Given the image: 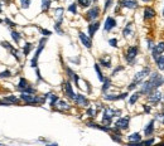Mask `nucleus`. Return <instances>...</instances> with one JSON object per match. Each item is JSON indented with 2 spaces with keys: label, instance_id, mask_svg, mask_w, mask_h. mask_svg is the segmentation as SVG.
I'll return each instance as SVG.
<instances>
[{
  "label": "nucleus",
  "instance_id": "nucleus-1",
  "mask_svg": "<svg viewBox=\"0 0 164 146\" xmlns=\"http://www.w3.org/2000/svg\"><path fill=\"white\" fill-rule=\"evenodd\" d=\"M162 84H164V77L160 76L158 72L151 73L149 76V78L145 82H143L140 93L141 95H149L150 92H153L154 90H158V87H160Z\"/></svg>",
  "mask_w": 164,
  "mask_h": 146
},
{
  "label": "nucleus",
  "instance_id": "nucleus-2",
  "mask_svg": "<svg viewBox=\"0 0 164 146\" xmlns=\"http://www.w3.org/2000/svg\"><path fill=\"white\" fill-rule=\"evenodd\" d=\"M20 100L25 102L27 105H40V103H44L47 97L46 95L43 97H40V96H35V93H25V92H22Z\"/></svg>",
  "mask_w": 164,
  "mask_h": 146
},
{
  "label": "nucleus",
  "instance_id": "nucleus-3",
  "mask_svg": "<svg viewBox=\"0 0 164 146\" xmlns=\"http://www.w3.org/2000/svg\"><path fill=\"white\" fill-rule=\"evenodd\" d=\"M150 74V68L149 67H145V68H143L140 72H138V73H135V76H134V78H133V82L130 83V86H129V91H131V90H135V87H136V84H140L143 81H144L148 76Z\"/></svg>",
  "mask_w": 164,
  "mask_h": 146
},
{
  "label": "nucleus",
  "instance_id": "nucleus-4",
  "mask_svg": "<svg viewBox=\"0 0 164 146\" xmlns=\"http://www.w3.org/2000/svg\"><path fill=\"white\" fill-rule=\"evenodd\" d=\"M121 115V111L120 110H113V109H105L104 110V117H102V123L106 126H110L111 121H113V118L115 116H119Z\"/></svg>",
  "mask_w": 164,
  "mask_h": 146
},
{
  "label": "nucleus",
  "instance_id": "nucleus-5",
  "mask_svg": "<svg viewBox=\"0 0 164 146\" xmlns=\"http://www.w3.org/2000/svg\"><path fill=\"white\" fill-rule=\"evenodd\" d=\"M46 43H47V37L40 38V40H39V45H38V48H37V51H35V53H34V57L32 58V61H30V66L33 67V68H37V66H38V59H39V56H40L42 51L44 49Z\"/></svg>",
  "mask_w": 164,
  "mask_h": 146
},
{
  "label": "nucleus",
  "instance_id": "nucleus-6",
  "mask_svg": "<svg viewBox=\"0 0 164 146\" xmlns=\"http://www.w3.org/2000/svg\"><path fill=\"white\" fill-rule=\"evenodd\" d=\"M138 52H139V48H138L136 45H133V47H129L128 48V51H126L125 53V61L128 62L129 64H134L135 63V58L138 56Z\"/></svg>",
  "mask_w": 164,
  "mask_h": 146
},
{
  "label": "nucleus",
  "instance_id": "nucleus-7",
  "mask_svg": "<svg viewBox=\"0 0 164 146\" xmlns=\"http://www.w3.org/2000/svg\"><path fill=\"white\" fill-rule=\"evenodd\" d=\"M17 90L18 91H20V92H25V93H35V88H33V87H30V84H29V82L25 78H20L19 79V83H18V87H17Z\"/></svg>",
  "mask_w": 164,
  "mask_h": 146
},
{
  "label": "nucleus",
  "instance_id": "nucleus-8",
  "mask_svg": "<svg viewBox=\"0 0 164 146\" xmlns=\"http://www.w3.org/2000/svg\"><path fill=\"white\" fill-rule=\"evenodd\" d=\"M100 17V8L99 7H93L85 14V19L87 21H93L95 19H97Z\"/></svg>",
  "mask_w": 164,
  "mask_h": 146
},
{
  "label": "nucleus",
  "instance_id": "nucleus-9",
  "mask_svg": "<svg viewBox=\"0 0 164 146\" xmlns=\"http://www.w3.org/2000/svg\"><path fill=\"white\" fill-rule=\"evenodd\" d=\"M62 88H63V92H65V96H67L70 100H75V92L72 90V86H71V82L70 81H65L62 84Z\"/></svg>",
  "mask_w": 164,
  "mask_h": 146
},
{
  "label": "nucleus",
  "instance_id": "nucleus-10",
  "mask_svg": "<svg viewBox=\"0 0 164 146\" xmlns=\"http://www.w3.org/2000/svg\"><path fill=\"white\" fill-rule=\"evenodd\" d=\"M0 44H1L4 48H7V49L10 52V54H12L15 59H17L18 62H20V57H19V52H18V49H15V48L10 44L9 42H7V40H3V42H0Z\"/></svg>",
  "mask_w": 164,
  "mask_h": 146
},
{
  "label": "nucleus",
  "instance_id": "nucleus-11",
  "mask_svg": "<svg viewBox=\"0 0 164 146\" xmlns=\"http://www.w3.org/2000/svg\"><path fill=\"white\" fill-rule=\"evenodd\" d=\"M129 122H130V117H120L115 121V127L119 130H128L129 128Z\"/></svg>",
  "mask_w": 164,
  "mask_h": 146
},
{
  "label": "nucleus",
  "instance_id": "nucleus-12",
  "mask_svg": "<svg viewBox=\"0 0 164 146\" xmlns=\"http://www.w3.org/2000/svg\"><path fill=\"white\" fill-rule=\"evenodd\" d=\"M78 38H80V40L82 42V44L85 45V47H86L87 48V49H91V48H92V38L91 37H90V35H87V34H85L83 33V32H78Z\"/></svg>",
  "mask_w": 164,
  "mask_h": 146
},
{
  "label": "nucleus",
  "instance_id": "nucleus-13",
  "mask_svg": "<svg viewBox=\"0 0 164 146\" xmlns=\"http://www.w3.org/2000/svg\"><path fill=\"white\" fill-rule=\"evenodd\" d=\"M164 52V42H160V43H158V44H155L154 47H153V49H151V57L153 59H155L159 57L162 53Z\"/></svg>",
  "mask_w": 164,
  "mask_h": 146
},
{
  "label": "nucleus",
  "instance_id": "nucleus-14",
  "mask_svg": "<svg viewBox=\"0 0 164 146\" xmlns=\"http://www.w3.org/2000/svg\"><path fill=\"white\" fill-rule=\"evenodd\" d=\"M119 5L123 8H128V9H136L139 7V4H138L136 0H120Z\"/></svg>",
  "mask_w": 164,
  "mask_h": 146
},
{
  "label": "nucleus",
  "instance_id": "nucleus-15",
  "mask_svg": "<svg viewBox=\"0 0 164 146\" xmlns=\"http://www.w3.org/2000/svg\"><path fill=\"white\" fill-rule=\"evenodd\" d=\"M160 100H162V93L158 90H154L148 95V101L151 102V103H158Z\"/></svg>",
  "mask_w": 164,
  "mask_h": 146
},
{
  "label": "nucleus",
  "instance_id": "nucleus-16",
  "mask_svg": "<svg viewBox=\"0 0 164 146\" xmlns=\"http://www.w3.org/2000/svg\"><path fill=\"white\" fill-rule=\"evenodd\" d=\"M73 101H75V103L77 106H81V107H88V105H90L88 100L83 95H81V93L76 95V97H75V100H73Z\"/></svg>",
  "mask_w": 164,
  "mask_h": 146
},
{
  "label": "nucleus",
  "instance_id": "nucleus-17",
  "mask_svg": "<svg viewBox=\"0 0 164 146\" xmlns=\"http://www.w3.org/2000/svg\"><path fill=\"white\" fill-rule=\"evenodd\" d=\"M128 96H129L128 92H124V93H120V95H105L104 98L106 101H120V100H125Z\"/></svg>",
  "mask_w": 164,
  "mask_h": 146
},
{
  "label": "nucleus",
  "instance_id": "nucleus-18",
  "mask_svg": "<svg viewBox=\"0 0 164 146\" xmlns=\"http://www.w3.org/2000/svg\"><path fill=\"white\" fill-rule=\"evenodd\" d=\"M116 26V20L113 17H107L106 20H105V25H104V30L105 32H110L113 30Z\"/></svg>",
  "mask_w": 164,
  "mask_h": 146
},
{
  "label": "nucleus",
  "instance_id": "nucleus-19",
  "mask_svg": "<svg viewBox=\"0 0 164 146\" xmlns=\"http://www.w3.org/2000/svg\"><path fill=\"white\" fill-rule=\"evenodd\" d=\"M66 72L68 74V77H70V79H73L75 81V84L77 86V87H80V83H78L80 82V77H78V74L73 72L70 67H66Z\"/></svg>",
  "mask_w": 164,
  "mask_h": 146
},
{
  "label": "nucleus",
  "instance_id": "nucleus-20",
  "mask_svg": "<svg viewBox=\"0 0 164 146\" xmlns=\"http://www.w3.org/2000/svg\"><path fill=\"white\" fill-rule=\"evenodd\" d=\"M153 18H155V10L151 7H146L144 9V20H150Z\"/></svg>",
  "mask_w": 164,
  "mask_h": 146
},
{
  "label": "nucleus",
  "instance_id": "nucleus-21",
  "mask_svg": "<svg viewBox=\"0 0 164 146\" xmlns=\"http://www.w3.org/2000/svg\"><path fill=\"white\" fill-rule=\"evenodd\" d=\"M99 28H100V23H99V21H93V23H91V24L88 25V35L91 37V38H93L95 33L99 30Z\"/></svg>",
  "mask_w": 164,
  "mask_h": 146
},
{
  "label": "nucleus",
  "instance_id": "nucleus-22",
  "mask_svg": "<svg viewBox=\"0 0 164 146\" xmlns=\"http://www.w3.org/2000/svg\"><path fill=\"white\" fill-rule=\"evenodd\" d=\"M86 125L88 127H92V128H97V130H101V131H105V132H109L111 131L113 128H110L109 126H101V125H97V123H95V122H86Z\"/></svg>",
  "mask_w": 164,
  "mask_h": 146
},
{
  "label": "nucleus",
  "instance_id": "nucleus-23",
  "mask_svg": "<svg viewBox=\"0 0 164 146\" xmlns=\"http://www.w3.org/2000/svg\"><path fill=\"white\" fill-rule=\"evenodd\" d=\"M99 63H100V66L106 67V68H111V67H113V66H111V57L110 56L101 57V58L99 59Z\"/></svg>",
  "mask_w": 164,
  "mask_h": 146
},
{
  "label": "nucleus",
  "instance_id": "nucleus-24",
  "mask_svg": "<svg viewBox=\"0 0 164 146\" xmlns=\"http://www.w3.org/2000/svg\"><path fill=\"white\" fill-rule=\"evenodd\" d=\"M128 140H129L130 145H135V144H139L141 141V136H140V134L135 132V134H131L130 136L128 137Z\"/></svg>",
  "mask_w": 164,
  "mask_h": 146
},
{
  "label": "nucleus",
  "instance_id": "nucleus-25",
  "mask_svg": "<svg viewBox=\"0 0 164 146\" xmlns=\"http://www.w3.org/2000/svg\"><path fill=\"white\" fill-rule=\"evenodd\" d=\"M154 123H155V120H151L149 123L146 125L145 130H144V134H145V136H151L153 132H154Z\"/></svg>",
  "mask_w": 164,
  "mask_h": 146
},
{
  "label": "nucleus",
  "instance_id": "nucleus-26",
  "mask_svg": "<svg viewBox=\"0 0 164 146\" xmlns=\"http://www.w3.org/2000/svg\"><path fill=\"white\" fill-rule=\"evenodd\" d=\"M5 102H8V103L12 106V105H18L19 103V98L18 97H15V96H7V97H4L3 98Z\"/></svg>",
  "mask_w": 164,
  "mask_h": 146
},
{
  "label": "nucleus",
  "instance_id": "nucleus-27",
  "mask_svg": "<svg viewBox=\"0 0 164 146\" xmlns=\"http://www.w3.org/2000/svg\"><path fill=\"white\" fill-rule=\"evenodd\" d=\"M57 109L58 110H61V111H68L71 109V106L67 103V102H65V101H60L58 100V102H57Z\"/></svg>",
  "mask_w": 164,
  "mask_h": 146
},
{
  "label": "nucleus",
  "instance_id": "nucleus-28",
  "mask_svg": "<svg viewBox=\"0 0 164 146\" xmlns=\"http://www.w3.org/2000/svg\"><path fill=\"white\" fill-rule=\"evenodd\" d=\"M95 71H96V73H97V77H99V79L101 81V82H104L105 81V77H104V74H102V71H101V68H100V63H95Z\"/></svg>",
  "mask_w": 164,
  "mask_h": 146
},
{
  "label": "nucleus",
  "instance_id": "nucleus-29",
  "mask_svg": "<svg viewBox=\"0 0 164 146\" xmlns=\"http://www.w3.org/2000/svg\"><path fill=\"white\" fill-rule=\"evenodd\" d=\"M51 4H52V0H42V12L47 13L51 8Z\"/></svg>",
  "mask_w": 164,
  "mask_h": 146
},
{
  "label": "nucleus",
  "instance_id": "nucleus-30",
  "mask_svg": "<svg viewBox=\"0 0 164 146\" xmlns=\"http://www.w3.org/2000/svg\"><path fill=\"white\" fill-rule=\"evenodd\" d=\"M154 62L157 63V67L159 68L160 71H164V56H162V54H160L159 57H158V58L155 59Z\"/></svg>",
  "mask_w": 164,
  "mask_h": 146
},
{
  "label": "nucleus",
  "instance_id": "nucleus-31",
  "mask_svg": "<svg viewBox=\"0 0 164 146\" xmlns=\"http://www.w3.org/2000/svg\"><path fill=\"white\" fill-rule=\"evenodd\" d=\"M32 49H33V44H32V43H25L24 47H23V54H24V57L29 56V53H30Z\"/></svg>",
  "mask_w": 164,
  "mask_h": 146
},
{
  "label": "nucleus",
  "instance_id": "nucleus-32",
  "mask_svg": "<svg viewBox=\"0 0 164 146\" xmlns=\"http://www.w3.org/2000/svg\"><path fill=\"white\" fill-rule=\"evenodd\" d=\"M131 25H133V23H128L125 25V28H124V30H123V35L124 37H129L130 34H131Z\"/></svg>",
  "mask_w": 164,
  "mask_h": 146
},
{
  "label": "nucleus",
  "instance_id": "nucleus-33",
  "mask_svg": "<svg viewBox=\"0 0 164 146\" xmlns=\"http://www.w3.org/2000/svg\"><path fill=\"white\" fill-rule=\"evenodd\" d=\"M92 1H93V0H77V4L80 5V7H82V8H88Z\"/></svg>",
  "mask_w": 164,
  "mask_h": 146
},
{
  "label": "nucleus",
  "instance_id": "nucleus-34",
  "mask_svg": "<svg viewBox=\"0 0 164 146\" xmlns=\"http://www.w3.org/2000/svg\"><path fill=\"white\" fill-rule=\"evenodd\" d=\"M12 38L14 39V42L17 43V44H19L20 39H22V34L18 33V32H15V30H12Z\"/></svg>",
  "mask_w": 164,
  "mask_h": 146
},
{
  "label": "nucleus",
  "instance_id": "nucleus-35",
  "mask_svg": "<svg viewBox=\"0 0 164 146\" xmlns=\"http://www.w3.org/2000/svg\"><path fill=\"white\" fill-rule=\"evenodd\" d=\"M110 86H111V81H110V78H105V81H104V86H102V88H101L102 93H106V91L110 88Z\"/></svg>",
  "mask_w": 164,
  "mask_h": 146
},
{
  "label": "nucleus",
  "instance_id": "nucleus-36",
  "mask_svg": "<svg viewBox=\"0 0 164 146\" xmlns=\"http://www.w3.org/2000/svg\"><path fill=\"white\" fill-rule=\"evenodd\" d=\"M140 95H141L140 92H135V93H134L133 96L130 97V100H129V103H130V105H135V102H136L140 98Z\"/></svg>",
  "mask_w": 164,
  "mask_h": 146
},
{
  "label": "nucleus",
  "instance_id": "nucleus-37",
  "mask_svg": "<svg viewBox=\"0 0 164 146\" xmlns=\"http://www.w3.org/2000/svg\"><path fill=\"white\" fill-rule=\"evenodd\" d=\"M49 97H51V103H49V106H51V107H54V106H56V103L58 102V96L49 93Z\"/></svg>",
  "mask_w": 164,
  "mask_h": 146
},
{
  "label": "nucleus",
  "instance_id": "nucleus-38",
  "mask_svg": "<svg viewBox=\"0 0 164 146\" xmlns=\"http://www.w3.org/2000/svg\"><path fill=\"white\" fill-rule=\"evenodd\" d=\"M68 12H71L72 14H77V3H72L68 7Z\"/></svg>",
  "mask_w": 164,
  "mask_h": 146
},
{
  "label": "nucleus",
  "instance_id": "nucleus-39",
  "mask_svg": "<svg viewBox=\"0 0 164 146\" xmlns=\"http://www.w3.org/2000/svg\"><path fill=\"white\" fill-rule=\"evenodd\" d=\"M0 77L1 78H9V77H12V72H10L9 69H5V71L0 72Z\"/></svg>",
  "mask_w": 164,
  "mask_h": 146
},
{
  "label": "nucleus",
  "instance_id": "nucleus-40",
  "mask_svg": "<svg viewBox=\"0 0 164 146\" xmlns=\"http://www.w3.org/2000/svg\"><path fill=\"white\" fill-rule=\"evenodd\" d=\"M37 26V28H38L39 29V32H40V33L42 34H43V35H46V37H48V35H51L52 34V32L51 30H47V29H43V28H40V26H38V25H35Z\"/></svg>",
  "mask_w": 164,
  "mask_h": 146
},
{
  "label": "nucleus",
  "instance_id": "nucleus-41",
  "mask_svg": "<svg viewBox=\"0 0 164 146\" xmlns=\"http://www.w3.org/2000/svg\"><path fill=\"white\" fill-rule=\"evenodd\" d=\"M87 113H88L90 117L93 118V117H96V113H97V112H96V110H93V109H91V107H90V109L87 110Z\"/></svg>",
  "mask_w": 164,
  "mask_h": 146
},
{
  "label": "nucleus",
  "instance_id": "nucleus-42",
  "mask_svg": "<svg viewBox=\"0 0 164 146\" xmlns=\"http://www.w3.org/2000/svg\"><path fill=\"white\" fill-rule=\"evenodd\" d=\"M4 21H5V23H7V24H8L9 26H10V28H15V26H17V25H18L17 23H14V21H12V20H10V19H8V18H7V19H5Z\"/></svg>",
  "mask_w": 164,
  "mask_h": 146
},
{
  "label": "nucleus",
  "instance_id": "nucleus-43",
  "mask_svg": "<svg viewBox=\"0 0 164 146\" xmlns=\"http://www.w3.org/2000/svg\"><path fill=\"white\" fill-rule=\"evenodd\" d=\"M114 0H106L105 1V7H104V12H107V9L111 7V4H113Z\"/></svg>",
  "mask_w": 164,
  "mask_h": 146
},
{
  "label": "nucleus",
  "instance_id": "nucleus-44",
  "mask_svg": "<svg viewBox=\"0 0 164 146\" xmlns=\"http://www.w3.org/2000/svg\"><path fill=\"white\" fill-rule=\"evenodd\" d=\"M30 5V0H22V8L23 9H28Z\"/></svg>",
  "mask_w": 164,
  "mask_h": 146
},
{
  "label": "nucleus",
  "instance_id": "nucleus-45",
  "mask_svg": "<svg viewBox=\"0 0 164 146\" xmlns=\"http://www.w3.org/2000/svg\"><path fill=\"white\" fill-rule=\"evenodd\" d=\"M109 44L111 47H118V39H116V38H111L109 40Z\"/></svg>",
  "mask_w": 164,
  "mask_h": 146
},
{
  "label": "nucleus",
  "instance_id": "nucleus-46",
  "mask_svg": "<svg viewBox=\"0 0 164 146\" xmlns=\"http://www.w3.org/2000/svg\"><path fill=\"white\" fill-rule=\"evenodd\" d=\"M123 69H124V67H123V66H119L118 68H115L114 71H113V73H111V76H113V77H114V76H115L116 73H119L120 71H123Z\"/></svg>",
  "mask_w": 164,
  "mask_h": 146
},
{
  "label": "nucleus",
  "instance_id": "nucleus-47",
  "mask_svg": "<svg viewBox=\"0 0 164 146\" xmlns=\"http://www.w3.org/2000/svg\"><path fill=\"white\" fill-rule=\"evenodd\" d=\"M157 120H159L162 123H163V125H164V112L163 113H159V115H157Z\"/></svg>",
  "mask_w": 164,
  "mask_h": 146
},
{
  "label": "nucleus",
  "instance_id": "nucleus-48",
  "mask_svg": "<svg viewBox=\"0 0 164 146\" xmlns=\"http://www.w3.org/2000/svg\"><path fill=\"white\" fill-rule=\"evenodd\" d=\"M139 144H143V145H151V144H154V140H146V141H140Z\"/></svg>",
  "mask_w": 164,
  "mask_h": 146
},
{
  "label": "nucleus",
  "instance_id": "nucleus-49",
  "mask_svg": "<svg viewBox=\"0 0 164 146\" xmlns=\"http://www.w3.org/2000/svg\"><path fill=\"white\" fill-rule=\"evenodd\" d=\"M143 109H144V111L146 113H150V111H151V107L150 106H146V105H143Z\"/></svg>",
  "mask_w": 164,
  "mask_h": 146
},
{
  "label": "nucleus",
  "instance_id": "nucleus-50",
  "mask_svg": "<svg viewBox=\"0 0 164 146\" xmlns=\"http://www.w3.org/2000/svg\"><path fill=\"white\" fill-rule=\"evenodd\" d=\"M37 76H38V79H39V81H42V79H43V78H42L40 72H39V69H38V68H37Z\"/></svg>",
  "mask_w": 164,
  "mask_h": 146
},
{
  "label": "nucleus",
  "instance_id": "nucleus-51",
  "mask_svg": "<svg viewBox=\"0 0 164 146\" xmlns=\"http://www.w3.org/2000/svg\"><path fill=\"white\" fill-rule=\"evenodd\" d=\"M0 13H1V3H0Z\"/></svg>",
  "mask_w": 164,
  "mask_h": 146
},
{
  "label": "nucleus",
  "instance_id": "nucleus-52",
  "mask_svg": "<svg viewBox=\"0 0 164 146\" xmlns=\"http://www.w3.org/2000/svg\"><path fill=\"white\" fill-rule=\"evenodd\" d=\"M3 21H4V20H1V19H0V23H3Z\"/></svg>",
  "mask_w": 164,
  "mask_h": 146
},
{
  "label": "nucleus",
  "instance_id": "nucleus-53",
  "mask_svg": "<svg viewBox=\"0 0 164 146\" xmlns=\"http://www.w3.org/2000/svg\"><path fill=\"white\" fill-rule=\"evenodd\" d=\"M93 3H97V0H93Z\"/></svg>",
  "mask_w": 164,
  "mask_h": 146
},
{
  "label": "nucleus",
  "instance_id": "nucleus-54",
  "mask_svg": "<svg viewBox=\"0 0 164 146\" xmlns=\"http://www.w3.org/2000/svg\"><path fill=\"white\" fill-rule=\"evenodd\" d=\"M143 1H149V0H143Z\"/></svg>",
  "mask_w": 164,
  "mask_h": 146
},
{
  "label": "nucleus",
  "instance_id": "nucleus-55",
  "mask_svg": "<svg viewBox=\"0 0 164 146\" xmlns=\"http://www.w3.org/2000/svg\"><path fill=\"white\" fill-rule=\"evenodd\" d=\"M163 15H164V10H163Z\"/></svg>",
  "mask_w": 164,
  "mask_h": 146
},
{
  "label": "nucleus",
  "instance_id": "nucleus-56",
  "mask_svg": "<svg viewBox=\"0 0 164 146\" xmlns=\"http://www.w3.org/2000/svg\"><path fill=\"white\" fill-rule=\"evenodd\" d=\"M163 98H164V96H163Z\"/></svg>",
  "mask_w": 164,
  "mask_h": 146
}]
</instances>
